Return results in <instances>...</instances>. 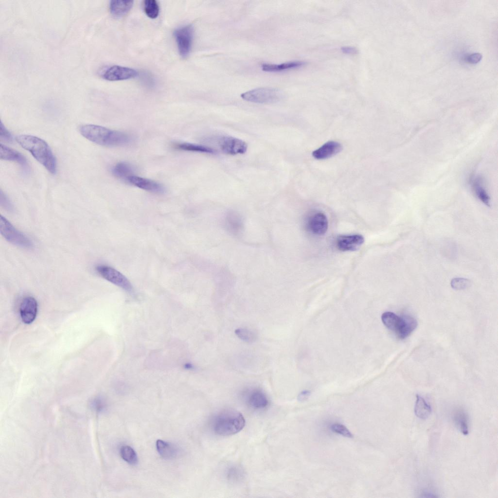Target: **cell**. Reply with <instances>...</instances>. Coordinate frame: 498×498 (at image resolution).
Segmentation results:
<instances>
[{
  "label": "cell",
  "mask_w": 498,
  "mask_h": 498,
  "mask_svg": "<svg viewBox=\"0 0 498 498\" xmlns=\"http://www.w3.org/2000/svg\"><path fill=\"white\" fill-rule=\"evenodd\" d=\"M120 454L122 458L131 465H135L138 463L137 455L134 449L127 445H123L120 449Z\"/></svg>",
  "instance_id": "obj_27"
},
{
  "label": "cell",
  "mask_w": 498,
  "mask_h": 498,
  "mask_svg": "<svg viewBox=\"0 0 498 498\" xmlns=\"http://www.w3.org/2000/svg\"><path fill=\"white\" fill-rule=\"evenodd\" d=\"M79 131L88 140L104 146H123L131 141L130 136L124 132L98 125L83 124L79 126Z\"/></svg>",
  "instance_id": "obj_1"
},
{
  "label": "cell",
  "mask_w": 498,
  "mask_h": 498,
  "mask_svg": "<svg viewBox=\"0 0 498 498\" xmlns=\"http://www.w3.org/2000/svg\"><path fill=\"white\" fill-rule=\"evenodd\" d=\"M137 75L138 72L135 70L119 65L110 66L102 74L103 78L110 81L128 80L135 78Z\"/></svg>",
  "instance_id": "obj_9"
},
{
  "label": "cell",
  "mask_w": 498,
  "mask_h": 498,
  "mask_svg": "<svg viewBox=\"0 0 498 498\" xmlns=\"http://www.w3.org/2000/svg\"><path fill=\"white\" fill-rule=\"evenodd\" d=\"M381 320L387 328L396 334L400 326L402 317L391 312H385L382 314Z\"/></svg>",
  "instance_id": "obj_24"
},
{
  "label": "cell",
  "mask_w": 498,
  "mask_h": 498,
  "mask_svg": "<svg viewBox=\"0 0 498 498\" xmlns=\"http://www.w3.org/2000/svg\"><path fill=\"white\" fill-rule=\"evenodd\" d=\"M452 418L461 432L465 436L467 435L469 433V419L466 412L462 409H455Z\"/></svg>",
  "instance_id": "obj_20"
},
{
  "label": "cell",
  "mask_w": 498,
  "mask_h": 498,
  "mask_svg": "<svg viewBox=\"0 0 498 498\" xmlns=\"http://www.w3.org/2000/svg\"><path fill=\"white\" fill-rule=\"evenodd\" d=\"M96 272L104 279L124 290L132 293L133 287L129 281L116 269L106 265H99L95 267Z\"/></svg>",
  "instance_id": "obj_6"
},
{
  "label": "cell",
  "mask_w": 498,
  "mask_h": 498,
  "mask_svg": "<svg viewBox=\"0 0 498 498\" xmlns=\"http://www.w3.org/2000/svg\"><path fill=\"white\" fill-rule=\"evenodd\" d=\"M226 223L228 229L234 233L238 232L241 228V219L233 213H229L227 215Z\"/></svg>",
  "instance_id": "obj_29"
},
{
  "label": "cell",
  "mask_w": 498,
  "mask_h": 498,
  "mask_svg": "<svg viewBox=\"0 0 498 498\" xmlns=\"http://www.w3.org/2000/svg\"><path fill=\"white\" fill-rule=\"evenodd\" d=\"M281 96L280 90L270 88H257L241 95L242 98L245 100L259 104L275 103L278 101Z\"/></svg>",
  "instance_id": "obj_5"
},
{
  "label": "cell",
  "mask_w": 498,
  "mask_h": 498,
  "mask_svg": "<svg viewBox=\"0 0 498 498\" xmlns=\"http://www.w3.org/2000/svg\"><path fill=\"white\" fill-rule=\"evenodd\" d=\"M16 141L50 173L55 174L56 173V158L50 146L44 140L33 135H21L16 137Z\"/></svg>",
  "instance_id": "obj_2"
},
{
  "label": "cell",
  "mask_w": 498,
  "mask_h": 498,
  "mask_svg": "<svg viewBox=\"0 0 498 498\" xmlns=\"http://www.w3.org/2000/svg\"><path fill=\"white\" fill-rule=\"evenodd\" d=\"M342 51L344 53L348 54L355 53H356V50L354 48L350 47H345L342 49Z\"/></svg>",
  "instance_id": "obj_39"
},
{
  "label": "cell",
  "mask_w": 498,
  "mask_h": 498,
  "mask_svg": "<svg viewBox=\"0 0 498 498\" xmlns=\"http://www.w3.org/2000/svg\"><path fill=\"white\" fill-rule=\"evenodd\" d=\"M175 149L179 150L204 153L214 154L215 151L211 147L203 145L188 142H178L173 144Z\"/></svg>",
  "instance_id": "obj_23"
},
{
  "label": "cell",
  "mask_w": 498,
  "mask_h": 498,
  "mask_svg": "<svg viewBox=\"0 0 498 498\" xmlns=\"http://www.w3.org/2000/svg\"><path fill=\"white\" fill-rule=\"evenodd\" d=\"M0 231L4 238L11 244L26 249L33 247L32 241L2 215L0 216Z\"/></svg>",
  "instance_id": "obj_4"
},
{
  "label": "cell",
  "mask_w": 498,
  "mask_h": 498,
  "mask_svg": "<svg viewBox=\"0 0 498 498\" xmlns=\"http://www.w3.org/2000/svg\"><path fill=\"white\" fill-rule=\"evenodd\" d=\"M416 398L414 406L415 415L421 419H427L432 411L430 405L426 401L424 398L418 394L416 395Z\"/></svg>",
  "instance_id": "obj_21"
},
{
  "label": "cell",
  "mask_w": 498,
  "mask_h": 498,
  "mask_svg": "<svg viewBox=\"0 0 498 498\" xmlns=\"http://www.w3.org/2000/svg\"><path fill=\"white\" fill-rule=\"evenodd\" d=\"M303 64L304 63L302 61H291L283 63L281 64L264 63L262 65L261 67L263 71L279 72L298 68Z\"/></svg>",
  "instance_id": "obj_22"
},
{
  "label": "cell",
  "mask_w": 498,
  "mask_h": 498,
  "mask_svg": "<svg viewBox=\"0 0 498 498\" xmlns=\"http://www.w3.org/2000/svg\"><path fill=\"white\" fill-rule=\"evenodd\" d=\"M245 425V419L241 413L233 409H226L213 418L212 428L215 434L229 436L241 431Z\"/></svg>",
  "instance_id": "obj_3"
},
{
  "label": "cell",
  "mask_w": 498,
  "mask_h": 498,
  "mask_svg": "<svg viewBox=\"0 0 498 498\" xmlns=\"http://www.w3.org/2000/svg\"><path fill=\"white\" fill-rule=\"evenodd\" d=\"M363 236L358 234L340 235L337 238L336 246L342 251H355L363 244Z\"/></svg>",
  "instance_id": "obj_13"
},
{
  "label": "cell",
  "mask_w": 498,
  "mask_h": 498,
  "mask_svg": "<svg viewBox=\"0 0 498 498\" xmlns=\"http://www.w3.org/2000/svg\"><path fill=\"white\" fill-rule=\"evenodd\" d=\"M0 157L1 160L18 163L24 168H28L26 159L21 153L2 143L0 146Z\"/></svg>",
  "instance_id": "obj_16"
},
{
  "label": "cell",
  "mask_w": 498,
  "mask_h": 498,
  "mask_svg": "<svg viewBox=\"0 0 498 498\" xmlns=\"http://www.w3.org/2000/svg\"><path fill=\"white\" fill-rule=\"evenodd\" d=\"M0 196L1 206L8 211H12L13 210V206L11 202L1 190L0 191Z\"/></svg>",
  "instance_id": "obj_34"
},
{
  "label": "cell",
  "mask_w": 498,
  "mask_h": 498,
  "mask_svg": "<svg viewBox=\"0 0 498 498\" xmlns=\"http://www.w3.org/2000/svg\"><path fill=\"white\" fill-rule=\"evenodd\" d=\"M330 429L334 432L338 433L344 437L352 438V434L344 425L339 423H334L331 425Z\"/></svg>",
  "instance_id": "obj_33"
},
{
  "label": "cell",
  "mask_w": 498,
  "mask_h": 498,
  "mask_svg": "<svg viewBox=\"0 0 498 498\" xmlns=\"http://www.w3.org/2000/svg\"><path fill=\"white\" fill-rule=\"evenodd\" d=\"M307 230L312 234L320 236L324 234L328 229V222L326 215L321 212L310 213L305 221Z\"/></svg>",
  "instance_id": "obj_8"
},
{
  "label": "cell",
  "mask_w": 498,
  "mask_h": 498,
  "mask_svg": "<svg viewBox=\"0 0 498 498\" xmlns=\"http://www.w3.org/2000/svg\"><path fill=\"white\" fill-rule=\"evenodd\" d=\"M0 138L1 139H2V140H4V141H11L12 140V137L10 133L7 129V128L5 127L4 124H2V123L1 122H0Z\"/></svg>",
  "instance_id": "obj_35"
},
{
  "label": "cell",
  "mask_w": 498,
  "mask_h": 498,
  "mask_svg": "<svg viewBox=\"0 0 498 498\" xmlns=\"http://www.w3.org/2000/svg\"><path fill=\"white\" fill-rule=\"evenodd\" d=\"M133 0H111L109 4L110 13L114 17H122L126 15L131 10L133 6Z\"/></svg>",
  "instance_id": "obj_19"
},
{
  "label": "cell",
  "mask_w": 498,
  "mask_h": 498,
  "mask_svg": "<svg viewBox=\"0 0 498 498\" xmlns=\"http://www.w3.org/2000/svg\"><path fill=\"white\" fill-rule=\"evenodd\" d=\"M234 333L239 338L247 343H252L256 339V334L248 329L239 328L235 330Z\"/></svg>",
  "instance_id": "obj_30"
},
{
  "label": "cell",
  "mask_w": 498,
  "mask_h": 498,
  "mask_svg": "<svg viewBox=\"0 0 498 498\" xmlns=\"http://www.w3.org/2000/svg\"><path fill=\"white\" fill-rule=\"evenodd\" d=\"M218 143L221 151L229 155L243 154L246 153L248 148L245 142L231 136L221 137Z\"/></svg>",
  "instance_id": "obj_10"
},
{
  "label": "cell",
  "mask_w": 498,
  "mask_h": 498,
  "mask_svg": "<svg viewBox=\"0 0 498 498\" xmlns=\"http://www.w3.org/2000/svg\"><path fill=\"white\" fill-rule=\"evenodd\" d=\"M156 448L159 454L166 459L175 458L180 452L179 448L176 445L161 440L157 441Z\"/></svg>",
  "instance_id": "obj_18"
},
{
  "label": "cell",
  "mask_w": 498,
  "mask_h": 498,
  "mask_svg": "<svg viewBox=\"0 0 498 498\" xmlns=\"http://www.w3.org/2000/svg\"><path fill=\"white\" fill-rule=\"evenodd\" d=\"M244 475L242 470L237 466L230 467L227 470V478L231 481L237 482L241 480Z\"/></svg>",
  "instance_id": "obj_31"
},
{
  "label": "cell",
  "mask_w": 498,
  "mask_h": 498,
  "mask_svg": "<svg viewBox=\"0 0 498 498\" xmlns=\"http://www.w3.org/2000/svg\"><path fill=\"white\" fill-rule=\"evenodd\" d=\"M143 10L146 16L150 18H156L159 14L160 8L155 0H146L143 1Z\"/></svg>",
  "instance_id": "obj_28"
},
{
  "label": "cell",
  "mask_w": 498,
  "mask_h": 498,
  "mask_svg": "<svg viewBox=\"0 0 498 498\" xmlns=\"http://www.w3.org/2000/svg\"><path fill=\"white\" fill-rule=\"evenodd\" d=\"M93 405L99 411L102 410L105 406L104 401L101 398H96L93 401Z\"/></svg>",
  "instance_id": "obj_37"
},
{
  "label": "cell",
  "mask_w": 498,
  "mask_h": 498,
  "mask_svg": "<svg viewBox=\"0 0 498 498\" xmlns=\"http://www.w3.org/2000/svg\"><path fill=\"white\" fill-rule=\"evenodd\" d=\"M310 392L308 391H301L298 396V400L299 401H305L310 396Z\"/></svg>",
  "instance_id": "obj_38"
},
{
  "label": "cell",
  "mask_w": 498,
  "mask_h": 498,
  "mask_svg": "<svg viewBox=\"0 0 498 498\" xmlns=\"http://www.w3.org/2000/svg\"><path fill=\"white\" fill-rule=\"evenodd\" d=\"M451 287L455 290H462L468 288L471 285L470 280L463 278H455L450 283Z\"/></svg>",
  "instance_id": "obj_32"
},
{
  "label": "cell",
  "mask_w": 498,
  "mask_h": 498,
  "mask_svg": "<svg viewBox=\"0 0 498 498\" xmlns=\"http://www.w3.org/2000/svg\"><path fill=\"white\" fill-rule=\"evenodd\" d=\"M19 311L21 320L24 323L29 324L32 323L37 312L36 300L31 296L25 297L20 303Z\"/></svg>",
  "instance_id": "obj_12"
},
{
  "label": "cell",
  "mask_w": 498,
  "mask_h": 498,
  "mask_svg": "<svg viewBox=\"0 0 498 498\" xmlns=\"http://www.w3.org/2000/svg\"><path fill=\"white\" fill-rule=\"evenodd\" d=\"M482 58V55L479 53H474L469 55L465 58V60L470 64H476L479 62Z\"/></svg>",
  "instance_id": "obj_36"
},
{
  "label": "cell",
  "mask_w": 498,
  "mask_h": 498,
  "mask_svg": "<svg viewBox=\"0 0 498 498\" xmlns=\"http://www.w3.org/2000/svg\"><path fill=\"white\" fill-rule=\"evenodd\" d=\"M174 36L180 55L183 58L187 57L191 51L193 43V26L187 25L177 29L174 32Z\"/></svg>",
  "instance_id": "obj_7"
},
{
  "label": "cell",
  "mask_w": 498,
  "mask_h": 498,
  "mask_svg": "<svg viewBox=\"0 0 498 498\" xmlns=\"http://www.w3.org/2000/svg\"><path fill=\"white\" fill-rule=\"evenodd\" d=\"M126 181L131 185L149 192L156 194H163L165 192V188L162 185L146 178L132 175Z\"/></svg>",
  "instance_id": "obj_11"
},
{
  "label": "cell",
  "mask_w": 498,
  "mask_h": 498,
  "mask_svg": "<svg viewBox=\"0 0 498 498\" xmlns=\"http://www.w3.org/2000/svg\"><path fill=\"white\" fill-rule=\"evenodd\" d=\"M341 144L335 141H329L312 153L313 156L318 160H324L332 157L340 152Z\"/></svg>",
  "instance_id": "obj_14"
},
{
  "label": "cell",
  "mask_w": 498,
  "mask_h": 498,
  "mask_svg": "<svg viewBox=\"0 0 498 498\" xmlns=\"http://www.w3.org/2000/svg\"><path fill=\"white\" fill-rule=\"evenodd\" d=\"M247 402L250 407L255 409H263L269 404V401L266 394L259 389L251 391L247 395Z\"/></svg>",
  "instance_id": "obj_15"
},
{
  "label": "cell",
  "mask_w": 498,
  "mask_h": 498,
  "mask_svg": "<svg viewBox=\"0 0 498 498\" xmlns=\"http://www.w3.org/2000/svg\"><path fill=\"white\" fill-rule=\"evenodd\" d=\"M473 189L478 198L485 205L490 206V198L483 186L482 179L480 177L474 178L472 182Z\"/></svg>",
  "instance_id": "obj_25"
},
{
  "label": "cell",
  "mask_w": 498,
  "mask_h": 498,
  "mask_svg": "<svg viewBox=\"0 0 498 498\" xmlns=\"http://www.w3.org/2000/svg\"><path fill=\"white\" fill-rule=\"evenodd\" d=\"M111 171L115 177L125 181L129 176L133 175L132 167L125 162H120L115 164Z\"/></svg>",
  "instance_id": "obj_26"
},
{
  "label": "cell",
  "mask_w": 498,
  "mask_h": 498,
  "mask_svg": "<svg viewBox=\"0 0 498 498\" xmlns=\"http://www.w3.org/2000/svg\"><path fill=\"white\" fill-rule=\"evenodd\" d=\"M400 326L395 334L400 339H403L409 336L417 326V320L409 315L401 316Z\"/></svg>",
  "instance_id": "obj_17"
}]
</instances>
